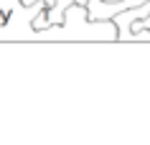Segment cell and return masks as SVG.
<instances>
[{
    "instance_id": "277c9868",
    "label": "cell",
    "mask_w": 150,
    "mask_h": 145,
    "mask_svg": "<svg viewBox=\"0 0 150 145\" xmlns=\"http://www.w3.org/2000/svg\"><path fill=\"white\" fill-rule=\"evenodd\" d=\"M21 3H23V5H31V3H36V0H21Z\"/></svg>"
},
{
    "instance_id": "6da1fadb",
    "label": "cell",
    "mask_w": 150,
    "mask_h": 145,
    "mask_svg": "<svg viewBox=\"0 0 150 145\" xmlns=\"http://www.w3.org/2000/svg\"><path fill=\"white\" fill-rule=\"evenodd\" d=\"M31 41H117V25L112 18L92 21L87 5L71 3L64 10L61 23L33 31Z\"/></svg>"
},
{
    "instance_id": "7a4b0ae2",
    "label": "cell",
    "mask_w": 150,
    "mask_h": 145,
    "mask_svg": "<svg viewBox=\"0 0 150 145\" xmlns=\"http://www.w3.org/2000/svg\"><path fill=\"white\" fill-rule=\"evenodd\" d=\"M150 16V3H142V5H135V8H127V10H120L117 16H112L115 25H117V41H130L132 38V31L130 25L140 18Z\"/></svg>"
},
{
    "instance_id": "3957f363",
    "label": "cell",
    "mask_w": 150,
    "mask_h": 145,
    "mask_svg": "<svg viewBox=\"0 0 150 145\" xmlns=\"http://www.w3.org/2000/svg\"><path fill=\"white\" fill-rule=\"evenodd\" d=\"M130 41H150V28H140V31H135Z\"/></svg>"
}]
</instances>
